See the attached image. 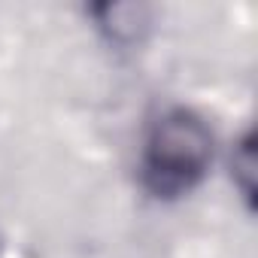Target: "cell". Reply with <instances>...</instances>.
I'll use <instances>...</instances> for the list:
<instances>
[{"instance_id": "cell-1", "label": "cell", "mask_w": 258, "mask_h": 258, "mask_svg": "<svg viewBox=\"0 0 258 258\" xmlns=\"http://www.w3.org/2000/svg\"><path fill=\"white\" fill-rule=\"evenodd\" d=\"M216 155V137L204 115L176 106L161 112L143 143V182L152 195L170 198L195 188Z\"/></svg>"}, {"instance_id": "cell-2", "label": "cell", "mask_w": 258, "mask_h": 258, "mask_svg": "<svg viewBox=\"0 0 258 258\" xmlns=\"http://www.w3.org/2000/svg\"><path fill=\"white\" fill-rule=\"evenodd\" d=\"M255 167H258V161H255V137H252V131H246L243 140L231 152V179H234V185L240 188V195L249 204L255 201Z\"/></svg>"}]
</instances>
